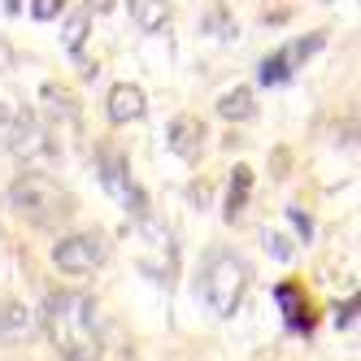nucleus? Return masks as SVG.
I'll use <instances>...</instances> for the list:
<instances>
[{
  "label": "nucleus",
  "instance_id": "f257e3e1",
  "mask_svg": "<svg viewBox=\"0 0 361 361\" xmlns=\"http://www.w3.org/2000/svg\"><path fill=\"white\" fill-rule=\"evenodd\" d=\"M39 322L61 361H100V322L96 305L83 292H48Z\"/></svg>",
  "mask_w": 361,
  "mask_h": 361
},
{
  "label": "nucleus",
  "instance_id": "f03ea898",
  "mask_svg": "<svg viewBox=\"0 0 361 361\" xmlns=\"http://www.w3.org/2000/svg\"><path fill=\"white\" fill-rule=\"evenodd\" d=\"M248 262L240 252H231V248H218L204 257V266H200V300L214 309L218 318H231L240 309L244 292H248Z\"/></svg>",
  "mask_w": 361,
  "mask_h": 361
},
{
  "label": "nucleus",
  "instance_id": "7ed1b4c3",
  "mask_svg": "<svg viewBox=\"0 0 361 361\" xmlns=\"http://www.w3.org/2000/svg\"><path fill=\"white\" fill-rule=\"evenodd\" d=\"M9 200H13V209L27 218L31 226H57V222L70 218V196L61 192V183L48 178V174H35V170L13 178Z\"/></svg>",
  "mask_w": 361,
  "mask_h": 361
},
{
  "label": "nucleus",
  "instance_id": "20e7f679",
  "mask_svg": "<svg viewBox=\"0 0 361 361\" xmlns=\"http://www.w3.org/2000/svg\"><path fill=\"white\" fill-rule=\"evenodd\" d=\"M144 222V252H140V270L148 279H157V283H170L174 270H178V252H174V235L157 222V218H140Z\"/></svg>",
  "mask_w": 361,
  "mask_h": 361
},
{
  "label": "nucleus",
  "instance_id": "39448f33",
  "mask_svg": "<svg viewBox=\"0 0 361 361\" xmlns=\"http://www.w3.org/2000/svg\"><path fill=\"white\" fill-rule=\"evenodd\" d=\"M322 44H326V39L314 31V35H300V39H292V44L274 48V53L262 61V70H257V79H262L266 87H283V83H292V74L300 70V61H309Z\"/></svg>",
  "mask_w": 361,
  "mask_h": 361
},
{
  "label": "nucleus",
  "instance_id": "423d86ee",
  "mask_svg": "<svg viewBox=\"0 0 361 361\" xmlns=\"http://www.w3.org/2000/svg\"><path fill=\"white\" fill-rule=\"evenodd\" d=\"M96 174H100V188H105L109 196H118L135 218L148 214V196L135 188V178H131V170H126L122 152H100V157H96Z\"/></svg>",
  "mask_w": 361,
  "mask_h": 361
},
{
  "label": "nucleus",
  "instance_id": "0eeeda50",
  "mask_svg": "<svg viewBox=\"0 0 361 361\" xmlns=\"http://www.w3.org/2000/svg\"><path fill=\"white\" fill-rule=\"evenodd\" d=\"M100 262H105V248H100V240L87 235V231H79V235H61L53 244V266L66 270V274H87Z\"/></svg>",
  "mask_w": 361,
  "mask_h": 361
},
{
  "label": "nucleus",
  "instance_id": "6e6552de",
  "mask_svg": "<svg viewBox=\"0 0 361 361\" xmlns=\"http://www.w3.org/2000/svg\"><path fill=\"white\" fill-rule=\"evenodd\" d=\"M5 148L13 152V157H22V161H35V157H48V131L39 126V118H31V114H13V122H9V135H5Z\"/></svg>",
  "mask_w": 361,
  "mask_h": 361
},
{
  "label": "nucleus",
  "instance_id": "1a4fd4ad",
  "mask_svg": "<svg viewBox=\"0 0 361 361\" xmlns=\"http://www.w3.org/2000/svg\"><path fill=\"white\" fill-rule=\"evenodd\" d=\"M274 305L283 309L288 331H296V335L314 331V305H309V296H305L300 283H279V288H274Z\"/></svg>",
  "mask_w": 361,
  "mask_h": 361
},
{
  "label": "nucleus",
  "instance_id": "9d476101",
  "mask_svg": "<svg viewBox=\"0 0 361 361\" xmlns=\"http://www.w3.org/2000/svg\"><path fill=\"white\" fill-rule=\"evenodd\" d=\"M105 114L114 126H126V122H135L144 114V92L135 83H114L109 96H105Z\"/></svg>",
  "mask_w": 361,
  "mask_h": 361
},
{
  "label": "nucleus",
  "instance_id": "9b49d317",
  "mask_svg": "<svg viewBox=\"0 0 361 361\" xmlns=\"http://www.w3.org/2000/svg\"><path fill=\"white\" fill-rule=\"evenodd\" d=\"M166 144L174 157H183V161H196L200 157V148H204V126L196 118H174L170 122V131H166Z\"/></svg>",
  "mask_w": 361,
  "mask_h": 361
},
{
  "label": "nucleus",
  "instance_id": "f8f14e48",
  "mask_svg": "<svg viewBox=\"0 0 361 361\" xmlns=\"http://www.w3.org/2000/svg\"><path fill=\"white\" fill-rule=\"evenodd\" d=\"M96 9L105 13L109 9V0H87V5H79L70 18H66V53L70 57H83V39H87V27H92V18H96Z\"/></svg>",
  "mask_w": 361,
  "mask_h": 361
},
{
  "label": "nucleus",
  "instance_id": "ddd939ff",
  "mask_svg": "<svg viewBox=\"0 0 361 361\" xmlns=\"http://www.w3.org/2000/svg\"><path fill=\"white\" fill-rule=\"evenodd\" d=\"M248 192H252V170H248V166H235V170H231V192H226V209H222V218H226V222H240L244 204H248Z\"/></svg>",
  "mask_w": 361,
  "mask_h": 361
},
{
  "label": "nucleus",
  "instance_id": "4468645a",
  "mask_svg": "<svg viewBox=\"0 0 361 361\" xmlns=\"http://www.w3.org/2000/svg\"><path fill=\"white\" fill-rule=\"evenodd\" d=\"M131 13H135V22H140L148 35H157L166 22H170V5H166V0H135Z\"/></svg>",
  "mask_w": 361,
  "mask_h": 361
},
{
  "label": "nucleus",
  "instance_id": "2eb2a0df",
  "mask_svg": "<svg viewBox=\"0 0 361 361\" xmlns=\"http://www.w3.org/2000/svg\"><path fill=\"white\" fill-rule=\"evenodd\" d=\"M218 114H222L226 122H248V118L257 114V105H252V92H248V87L226 92V96L218 100Z\"/></svg>",
  "mask_w": 361,
  "mask_h": 361
},
{
  "label": "nucleus",
  "instance_id": "dca6fc26",
  "mask_svg": "<svg viewBox=\"0 0 361 361\" xmlns=\"http://www.w3.org/2000/svg\"><path fill=\"white\" fill-rule=\"evenodd\" d=\"M27 326H31V314L22 305H0V331H5V335H18Z\"/></svg>",
  "mask_w": 361,
  "mask_h": 361
},
{
  "label": "nucleus",
  "instance_id": "f3484780",
  "mask_svg": "<svg viewBox=\"0 0 361 361\" xmlns=\"http://www.w3.org/2000/svg\"><path fill=\"white\" fill-rule=\"evenodd\" d=\"M66 9V0H31V18L35 22H53Z\"/></svg>",
  "mask_w": 361,
  "mask_h": 361
},
{
  "label": "nucleus",
  "instance_id": "a211bd4d",
  "mask_svg": "<svg viewBox=\"0 0 361 361\" xmlns=\"http://www.w3.org/2000/svg\"><path fill=\"white\" fill-rule=\"evenodd\" d=\"M357 296H348V305H335V326H340V331H353L357 326Z\"/></svg>",
  "mask_w": 361,
  "mask_h": 361
},
{
  "label": "nucleus",
  "instance_id": "6ab92c4d",
  "mask_svg": "<svg viewBox=\"0 0 361 361\" xmlns=\"http://www.w3.org/2000/svg\"><path fill=\"white\" fill-rule=\"evenodd\" d=\"M266 248L279 257V262H288V257H292V248H288V240H283V235H266Z\"/></svg>",
  "mask_w": 361,
  "mask_h": 361
},
{
  "label": "nucleus",
  "instance_id": "aec40b11",
  "mask_svg": "<svg viewBox=\"0 0 361 361\" xmlns=\"http://www.w3.org/2000/svg\"><path fill=\"white\" fill-rule=\"evenodd\" d=\"M288 218H292V226L300 231V235H305V240H309V235H314V222H309V218H305L300 209H288Z\"/></svg>",
  "mask_w": 361,
  "mask_h": 361
},
{
  "label": "nucleus",
  "instance_id": "412c9836",
  "mask_svg": "<svg viewBox=\"0 0 361 361\" xmlns=\"http://www.w3.org/2000/svg\"><path fill=\"white\" fill-rule=\"evenodd\" d=\"M9 122H13V109L0 105V144H5V135H9Z\"/></svg>",
  "mask_w": 361,
  "mask_h": 361
},
{
  "label": "nucleus",
  "instance_id": "4be33fe9",
  "mask_svg": "<svg viewBox=\"0 0 361 361\" xmlns=\"http://www.w3.org/2000/svg\"><path fill=\"white\" fill-rule=\"evenodd\" d=\"M5 9H9V13H18V9H22V0H5Z\"/></svg>",
  "mask_w": 361,
  "mask_h": 361
}]
</instances>
